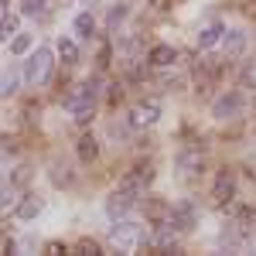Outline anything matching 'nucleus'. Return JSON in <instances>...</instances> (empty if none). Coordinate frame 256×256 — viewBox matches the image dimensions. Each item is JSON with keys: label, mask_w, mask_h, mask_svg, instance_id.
<instances>
[{"label": "nucleus", "mask_w": 256, "mask_h": 256, "mask_svg": "<svg viewBox=\"0 0 256 256\" xmlns=\"http://www.w3.org/2000/svg\"><path fill=\"white\" fill-rule=\"evenodd\" d=\"M99 154V144H96V137H89V134H86V137L79 140V158L82 160H92Z\"/></svg>", "instance_id": "17"}, {"label": "nucleus", "mask_w": 256, "mask_h": 256, "mask_svg": "<svg viewBox=\"0 0 256 256\" xmlns=\"http://www.w3.org/2000/svg\"><path fill=\"white\" fill-rule=\"evenodd\" d=\"M48 76H52V48H44V44H41L38 52L24 62V79L31 82V86H44Z\"/></svg>", "instance_id": "3"}, {"label": "nucleus", "mask_w": 256, "mask_h": 256, "mask_svg": "<svg viewBox=\"0 0 256 256\" xmlns=\"http://www.w3.org/2000/svg\"><path fill=\"white\" fill-rule=\"evenodd\" d=\"M222 48H226V55H242L246 52V31H222Z\"/></svg>", "instance_id": "10"}, {"label": "nucleus", "mask_w": 256, "mask_h": 256, "mask_svg": "<svg viewBox=\"0 0 256 256\" xmlns=\"http://www.w3.org/2000/svg\"><path fill=\"white\" fill-rule=\"evenodd\" d=\"M110 239H113V246H116V250H123V253H134L140 242H144V229H140L137 222L116 218V226L110 229Z\"/></svg>", "instance_id": "2"}, {"label": "nucleus", "mask_w": 256, "mask_h": 256, "mask_svg": "<svg viewBox=\"0 0 256 256\" xmlns=\"http://www.w3.org/2000/svg\"><path fill=\"white\" fill-rule=\"evenodd\" d=\"M92 31H96V18L89 10H82L79 18H76V34L79 38H92Z\"/></svg>", "instance_id": "14"}, {"label": "nucleus", "mask_w": 256, "mask_h": 256, "mask_svg": "<svg viewBox=\"0 0 256 256\" xmlns=\"http://www.w3.org/2000/svg\"><path fill=\"white\" fill-rule=\"evenodd\" d=\"M134 178H137L140 184H150V178H154V168H150V164H137V168H134Z\"/></svg>", "instance_id": "21"}, {"label": "nucleus", "mask_w": 256, "mask_h": 256, "mask_svg": "<svg viewBox=\"0 0 256 256\" xmlns=\"http://www.w3.org/2000/svg\"><path fill=\"white\" fill-rule=\"evenodd\" d=\"M44 4H48V0H20V7H24V14H31V18L44 10Z\"/></svg>", "instance_id": "22"}, {"label": "nucleus", "mask_w": 256, "mask_h": 256, "mask_svg": "<svg viewBox=\"0 0 256 256\" xmlns=\"http://www.w3.org/2000/svg\"><path fill=\"white\" fill-rule=\"evenodd\" d=\"M171 62H174V48H171V44H154V48H150V65L164 68V65H171Z\"/></svg>", "instance_id": "12"}, {"label": "nucleus", "mask_w": 256, "mask_h": 256, "mask_svg": "<svg viewBox=\"0 0 256 256\" xmlns=\"http://www.w3.org/2000/svg\"><path fill=\"white\" fill-rule=\"evenodd\" d=\"M4 154H10V144H7V140L0 137V158H4Z\"/></svg>", "instance_id": "26"}, {"label": "nucleus", "mask_w": 256, "mask_h": 256, "mask_svg": "<svg viewBox=\"0 0 256 256\" xmlns=\"http://www.w3.org/2000/svg\"><path fill=\"white\" fill-rule=\"evenodd\" d=\"M38 212H41V198H34V195H28L18 205V218H34Z\"/></svg>", "instance_id": "15"}, {"label": "nucleus", "mask_w": 256, "mask_h": 256, "mask_svg": "<svg viewBox=\"0 0 256 256\" xmlns=\"http://www.w3.org/2000/svg\"><path fill=\"white\" fill-rule=\"evenodd\" d=\"M158 120H160V102H154V99H150V102H140L137 110L130 113V123H134V126H150V123H158Z\"/></svg>", "instance_id": "7"}, {"label": "nucleus", "mask_w": 256, "mask_h": 256, "mask_svg": "<svg viewBox=\"0 0 256 256\" xmlns=\"http://www.w3.org/2000/svg\"><path fill=\"white\" fill-rule=\"evenodd\" d=\"M171 226L174 229H192L195 226V205L192 202H178L171 208Z\"/></svg>", "instance_id": "8"}, {"label": "nucleus", "mask_w": 256, "mask_h": 256, "mask_svg": "<svg viewBox=\"0 0 256 256\" xmlns=\"http://www.w3.org/2000/svg\"><path fill=\"white\" fill-rule=\"evenodd\" d=\"M14 89H18V79H14V72H10V68H7V72H0V99L10 96Z\"/></svg>", "instance_id": "19"}, {"label": "nucleus", "mask_w": 256, "mask_h": 256, "mask_svg": "<svg viewBox=\"0 0 256 256\" xmlns=\"http://www.w3.org/2000/svg\"><path fill=\"white\" fill-rule=\"evenodd\" d=\"M58 55H62V62H65V65H76V62H79V44L62 38L58 41Z\"/></svg>", "instance_id": "16"}, {"label": "nucleus", "mask_w": 256, "mask_h": 256, "mask_svg": "<svg viewBox=\"0 0 256 256\" xmlns=\"http://www.w3.org/2000/svg\"><path fill=\"white\" fill-rule=\"evenodd\" d=\"M253 250H256V239H253Z\"/></svg>", "instance_id": "27"}, {"label": "nucleus", "mask_w": 256, "mask_h": 256, "mask_svg": "<svg viewBox=\"0 0 256 256\" xmlns=\"http://www.w3.org/2000/svg\"><path fill=\"white\" fill-rule=\"evenodd\" d=\"M28 48H31V34H18V38L10 41V52H14V55H24Z\"/></svg>", "instance_id": "20"}, {"label": "nucleus", "mask_w": 256, "mask_h": 256, "mask_svg": "<svg viewBox=\"0 0 256 256\" xmlns=\"http://www.w3.org/2000/svg\"><path fill=\"white\" fill-rule=\"evenodd\" d=\"M174 242H178L174 226H160L158 232H154V246H158V250H174Z\"/></svg>", "instance_id": "11"}, {"label": "nucleus", "mask_w": 256, "mask_h": 256, "mask_svg": "<svg viewBox=\"0 0 256 256\" xmlns=\"http://www.w3.org/2000/svg\"><path fill=\"white\" fill-rule=\"evenodd\" d=\"M137 195H140V192L126 188V184H120L116 192L106 198V216H110V218H126V216H130V208L137 205Z\"/></svg>", "instance_id": "4"}, {"label": "nucleus", "mask_w": 256, "mask_h": 256, "mask_svg": "<svg viewBox=\"0 0 256 256\" xmlns=\"http://www.w3.org/2000/svg\"><path fill=\"white\" fill-rule=\"evenodd\" d=\"M123 18H126V7H116V10H110V28H116Z\"/></svg>", "instance_id": "24"}, {"label": "nucleus", "mask_w": 256, "mask_h": 256, "mask_svg": "<svg viewBox=\"0 0 256 256\" xmlns=\"http://www.w3.org/2000/svg\"><path fill=\"white\" fill-rule=\"evenodd\" d=\"M218 38H222V24H208L198 31V48H212Z\"/></svg>", "instance_id": "13"}, {"label": "nucleus", "mask_w": 256, "mask_h": 256, "mask_svg": "<svg viewBox=\"0 0 256 256\" xmlns=\"http://www.w3.org/2000/svg\"><path fill=\"white\" fill-rule=\"evenodd\" d=\"M232 192H236V181H232V174H229V171H218L216 188H212V198H216L218 205H226V202L232 198Z\"/></svg>", "instance_id": "9"}, {"label": "nucleus", "mask_w": 256, "mask_h": 256, "mask_svg": "<svg viewBox=\"0 0 256 256\" xmlns=\"http://www.w3.org/2000/svg\"><path fill=\"white\" fill-rule=\"evenodd\" d=\"M202 150H205V147H181L174 164L184 174H198V171H202Z\"/></svg>", "instance_id": "6"}, {"label": "nucleus", "mask_w": 256, "mask_h": 256, "mask_svg": "<svg viewBox=\"0 0 256 256\" xmlns=\"http://www.w3.org/2000/svg\"><path fill=\"white\" fill-rule=\"evenodd\" d=\"M246 82H250V86H256V68H246Z\"/></svg>", "instance_id": "25"}, {"label": "nucleus", "mask_w": 256, "mask_h": 256, "mask_svg": "<svg viewBox=\"0 0 256 256\" xmlns=\"http://www.w3.org/2000/svg\"><path fill=\"white\" fill-rule=\"evenodd\" d=\"M92 106H96V82L92 79L76 86V89L65 96V113H72L79 123H86V120L92 116Z\"/></svg>", "instance_id": "1"}, {"label": "nucleus", "mask_w": 256, "mask_h": 256, "mask_svg": "<svg viewBox=\"0 0 256 256\" xmlns=\"http://www.w3.org/2000/svg\"><path fill=\"white\" fill-rule=\"evenodd\" d=\"M76 253L96 256V253H99V246H96V242H92V239H79V242H76Z\"/></svg>", "instance_id": "23"}, {"label": "nucleus", "mask_w": 256, "mask_h": 256, "mask_svg": "<svg viewBox=\"0 0 256 256\" xmlns=\"http://www.w3.org/2000/svg\"><path fill=\"white\" fill-rule=\"evenodd\" d=\"M242 106H246L242 92H226V96H218V99H216V106H212V116H218V120L239 116V113H242Z\"/></svg>", "instance_id": "5"}, {"label": "nucleus", "mask_w": 256, "mask_h": 256, "mask_svg": "<svg viewBox=\"0 0 256 256\" xmlns=\"http://www.w3.org/2000/svg\"><path fill=\"white\" fill-rule=\"evenodd\" d=\"M10 34H18V18H14V14H4V18H0V38L7 41Z\"/></svg>", "instance_id": "18"}]
</instances>
